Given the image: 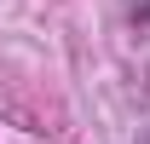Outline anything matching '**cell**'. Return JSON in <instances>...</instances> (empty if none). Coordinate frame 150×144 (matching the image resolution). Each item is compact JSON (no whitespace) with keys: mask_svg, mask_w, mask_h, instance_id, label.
<instances>
[{"mask_svg":"<svg viewBox=\"0 0 150 144\" xmlns=\"http://www.w3.org/2000/svg\"><path fill=\"white\" fill-rule=\"evenodd\" d=\"M133 29H150V0H144V6H133Z\"/></svg>","mask_w":150,"mask_h":144,"instance_id":"obj_1","label":"cell"},{"mask_svg":"<svg viewBox=\"0 0 150 144\" xmlns=\"http://www.w3.org/2000/svg\"><path fill=\"white\" fill-rule=\"evenodd\" d=\"M139 144H150V127H144V133H139Z\"/></svg>","mask_w":150,"mask_h":144,"instance_id":"obj_2","label":"cell"}]
</instances>
